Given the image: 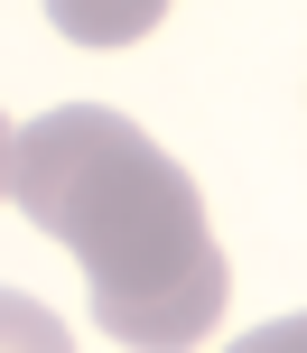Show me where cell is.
I'll return each instance as SVG.
<instances>
[{"label": "cell", "mask_w": 307, "mask_h": 353, "mask_svg": "<svg viewBox=\"0 0 307 353\" xmlns=\"http://www.w3.org/2000/svg\"><path fill=\"white\" fill-rule=\"evenodd\" d=\"M10 205L66 242L93 279V325L112 344H205L224 325V242L196 176L140 121L103 103H56L10 130Z\"/></svg>", "instance_id": "cell-1"}, {"label": "cell", "mask_w": 307, "mask_h": 353, "mask_svg": "<svg viewBox=\"0 0 307 353\" xmlns=\"http://www.w3.org/2000/svg\"><path fill=\"white\" fill-rule=\"evenodd\" d=\"M177 0H47V28L75 47H140Z\"/></svg>", "instance_id": "cell-2"}, {"label": "cell", "mask_w": 307, "mask_h": 353, "mask_svg": "<svg viewBox=\"0 0 307 353\" xmlns=\"http://www.w3.org/2000/svg\"><path fill=\"white\" fill-rule=\"evenodd\" d=\"M0 344H66V325L47 316V307H28V298H0Z\"/></svg>", "instance_id": "cell-3"}, {"label": "cell", "mask_w": 307, "mask_h": 353, "mask_svg": "<svg viewBox=\"0 0 307 353\" xmlns=\"http://www.w3.org/2000/svg\"><path fill=\"white\" fill-rule=\"evenodd\" d=\"M0 195H10V112H0Z\"/></svg>", "instance_id": "cell-4"}]
</instances>
